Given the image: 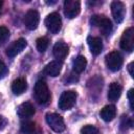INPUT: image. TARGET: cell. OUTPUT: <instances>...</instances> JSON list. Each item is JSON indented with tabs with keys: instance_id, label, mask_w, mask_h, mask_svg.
<instances>
[{
	"instance_id": "obj_26",
	"label": "cell",
	"mask_w": 134,
	"mask_h": 134,
	"mask_svg": "<svg viewBox=\"0 0 134 134\" xmlns=\"http://www.w3.org/2000/svg\"><path fill=\"white\" fill-rule=\"evenodd\" d=\"M133 91H134L133 89H130L129 92H128V98H129V104H130L131 110L134 109V107H133Z\"/></svg>"
},
{
	"instance_id": "obj_10",
	"label": "cell",
	"mask_w": 134,
	"mask_h": 134,
	"mask_svg": "<svg viewBox=\"0 0 134 134\" xmlns=\"http://www.w3.org/2000/svg\"><path fill=\"white\" fill-rule=\"evenodd\" d=\"M24 25L29 29V30H34L38 27L39 22H40V15L37 10L31 9L28 10L25 16H24Z\"/></svg>"
},
{
	"instance_id": "obj_3",
	"label": "cell",
	"mask_w": 134,
	"mask_h": 134,
	"mask_svg": "<svg viewBox=\"0 0 134 134\" xmlns=\"http://www.w3.org/2000/svg\"><path fill=\"white\" fill-rule=\"evenodd\" d=\"M76 97H77V94H76L75 91H73V90L64 91L61 94L59 103H58L59 108L61 110H64V111L70 110L74 106V104L76 102Z\"/></svg>"
},
{
	"instance_id": "obj_24",
	"label": "cell",
	"mask_w": 134,
	"mask_h": 134,
	"mask_svg": "<svg viewBox=\"0 0 134 134\" xmlns=\"http://www.w3.org/2000/svg\"><path fill=\"white\" fill-rule=\"evenodd\" d=\"M120 126H121V129H122V130H126L127 126H129L130 128H132V127H133L132 119H131V118H129V117H127V116H124V118H122V121H121Z\"/></svg>"
},
{
	"instance_id": "obj_20",
	"label": "cell",
	"mask_w": 134,
	"mask_h": 134,
	"mask_svg": "<svg viewBox=\"0 0 134 134\" xmlns=\"http://www.w3.org/2000/svg\"><path fill=\"white\" fill-rule=\"evenodd\" d=\"M21 132L23 134H35L36 124L34 121H24L21 125Z\"/></svg>"
},
{
	"instance_id": "obj_8",
	"label": "cell",
	"mask_w": 134,
	"mask_h": 134,
	"mask_svg": "<svg viewBox=\"0 0 134 134\" xmlns=\"http://www.w3.org/2000/svg\"><path fill=\"white\" fill-rule=\"evenodd\" d=\"M81 10V3L77 0H66L64 2V14L67 18H75Z\"/></svg>"
},
{
	"instance_id": "obj_27",
	"label": "cell",
	"mask_w": 134,
	"mask_h": 134,
	"mask_svg": "<svg viewBox=\"0 0 134 134\" xmlns=\"http://www.w3.org/2000/svg\"><path fill=\"white\" fill-rule=\"evenodd\" d=\"M6 125H7V120H6V118H5L4 116L0 115V130H3V129L6 127Z\"/></svg>"
},
{
	"instance_id": "obj_17",
	"label": "cell",
	"mask_w": 134,
	"mask_h": 134,
	"mask_svg": "<svg viewBox=\"0 0 134 134\" xmlns=\"http://www.w3.org/2000/svg\"><path fill=\"white\" fill-rule=\"evenodd\" d=\"M120 94H121V86L118 83H112L108 89V94H107L108 99L115 102L119 98Z\"/></svg>"
},
{
	"instance_id": "obj_18",
	"label": "cell",
	"mask_w": 134,
	"mask_h": 134,
	"mask_svg": "<svg viewBox=\"0 0 134 134\" xmlns=\"http://www.w3.org/2000/svg\"><path fill=\"white\" fill-rule=\"evenodd\" d=\"M27 89V84H26V81L22 77L20 79H17L13 82L12 84V91L14 94L16 95H20L22 94L25 90Z\"/></svg>"
},
{
	"instance_id": "obj_9",
	"label": "cell",
	"mask_w": 134,
	"mask_h": 134,
	"mask_svg": "<svg viewBox=\"0 0 134 134\" xmlns=\"http://www.w3.org/2000/svg\"><path fill=\"white\" fill-rule=\"evenodd\" d=\"M111 10H112V16H113V19L115 20V22L121 23L126 16L125 4L120 1H113L111 3Z\"/></svg>"
},
{
	"instance_id": "obj_13",
	"label": "cell",
	"mask_w": 134,
	"mask_h": 134,
	"mask_svg": "<svg viewBox=\"0 0 134 134\" xmlns=\"http://www.w3.org/2000/svg\"><path fill=\"white\" fill-rule=\"evenodd\" d=\"M68 50H69L68 45H67L65 42H63V41H58V42L54 44L52 51H53L54 58L58 59V61H59V60H64V59L66 58V55L68 54Z\"/></svg>"
},
{
	"instance_id": "obj_15",
	"label": "cell",
	"mask_w": 134,
	"mask_h": 134,
	"mask_svg": "<svg viewBox=\"0 0 134 134\" xmlns=\"http://www.w3.org/2000/svg\"><path fill=\"white\" fill-rule=\"evenodd\" d=\"M87 42H88V45H89V48H90V51H91L92 54L98 55L102 52L103 42H102L100 38H98V37H89Z\"/></svg>"
},
{
	"instance_id": "obj_21",
	"label": "cell",
	"mask_w": 134,
	"mask_h": 134,
	"mask_svg": "<svg viewBox=\"0 0 134 134\" xmlns=\"http://www.w3.org/2000/svg\"><path fill=\"white\" fill-rule=\"evenodd\" d=\"M48 44H49V41L46 37H41L37 40L36 42V45H37V49L40 51V52H44L47 47H48Z\"/></svg>"
},
{
	"instance_id": "obj_19",
	"label": "cell",
	"mask_w": 134,
	"mask_h": 134,
	"mask_svg": "<svg viewBox=\"0 0 134 134\" xmlns=\"http://www.w3.org/2000/svg\"><path fill=\"white\" fill-rule=\"evenodd\" d=\"M87 66V60L85 57L83 55H77L72 63V67H73V71L76 73H81L86 69Z\"/></svg>"
},
{
	"instance_id": "obj_12",
	"label": "cell",
	"mask_w": 134,
	"mask_h": 134,
	"mask_svg": "<svg viewBox=\"0 0 134 134\" xmlns=\"http://www.w3.org/2000/svg\"><path fill=\"white\" fill-rule=\"evenodd\" d=\"M35 112H36L35 107L29 102L22 103L17 109V114L21 118H29L35 114Z\"/></svg>"
},
{
	"instance_id": "obj_28",
	"label": "cell",
	"mask_w": 134,
	"mask_h": 134,
	"mask_svg": "<svg viewBox=\"0 0 134 134\" xmlns=\"http://www.w3.org/2000/svg\"><path fill=\"white\" fill-rule=\"evenodd\" d=\"M133 65H134L133 62H131V63L128 65V70H129V73H130V75H131L132 77L134 76V73H133Z\"/></svg>"
},
{
	"instance_id": "obj_5",
	"label": "cell",
	"mask_w": 134,
	"mask_h": 134,
	"mask_svg": "<svg viewBox=\"0 0 134 134\" xmlns=\"http://www.w3.org/2000/svg\"><path fill=\"white\" fill-rule=\"evenodd\" d=\"M119 45L122 50H126L128 52L133 51L134 49V28L133 27H129L124 31L120 38Z\"/></svg>"
},
{
	"instance_id": "obj_23",
	"label": "cell",
	"mask_w": 134,
	"mask_h": 134,
	"mask_svg": "<svg viewBox=\"0 0 134 134\" xmlns=\"http://www.w3.org/2000/svg\"><path fill=\"white\" fill-rule=\"evenodd\" d=\"M81 134H99V132L94 126L87 125L81 129Z\"/></svg>"
},
{
	"instance_id": "obj_29",
	"label": "cell",
	"mask_w": 134,
	"mask_h": 134,
	"mask_svg": "<svg viewBox=\"0 0 134 134\" xmlns=\"http://www.w3.org/2000/svg\"><path fill=\"white\" fill-rule=\"evenodd\" d=\"M2 5H3V2L0 1V12H1V9H2Z\"/></svg>"
},
{
	"instance_id": "obj_2",
	"label": "cell",
	"mask_w": 134,
	"mask_h": 134,
	"mask_svg": "<svg viewBox=\"0 0 134 134\" xmlns=\"http://www.w3.org/2000/svg\"><path fill=\"white\" fill-rule=\"evenodd\" d=\"M35 96L39 104H47L50 99V92L44 81H38L35 85Z\"/></svg>"
},
{
	"instance_id": "obj_25",
	"label": "cell",
	"mask_w": 134,
	"mask_h": 134,
	"mask_svg": "<svg viewBox=\"0 0 134 134\" xmlns=\"http://www.w3.org/2000/svg\"><path fill=\"white\" fill-rule=\"evenodd\" d=\"M7 73V67L6 65L0 60V79H2Z\"/></svg>"
},
{
	"instance_id": "obj_14",
	"label": "cell",
	"mask_w": 134,
	"mask_h": 134,
	"mask_svg": "<svg viewBox=\"0 0 134 134\" xmlns=\"http://www.w3.org/2000/svg\"><path fill=\"white\" fill-rule=\"evenodd\" d=\"M61 70H62V63L58 60L48 63L44 68V72L51 77L58 76L61 73Z\"/></svg>"
},
{
	"instance_id": "obj_7",
	"label": "cell",
	"mask_w": 134,
	"mask_h": 134,
	"mask_svg": "<svg viewBox=\"0 0 134 134\" xmlns=\"http://www.w3.org/2000/svg\"><path fill=\"white\" fill-rule=\"evenodd\" d=\"M45 25L50 32L52 34L59 32L62 26V20H61L60 15L55 12L50 13L45 19Z\"/></svg>"
},
{
	"instance_id": "obj_11",
	"label": "cell",
	"mask_w": 134,
	"mask_h": 134,
	"mask_svg": "<svg viewBox=\"0 0 134 134\" xmlns=\"http://www.w3.org/2000/svg\"><path fill=\"white\" fill-rule=\"evenodd\" d=\"M27 45V42L25 39L23 38H20L18 39L17 41H15L7 49H6V54L9 57V58H14L16 57L18 53H20Z\"/></svg>"
},
{
	"instance_id": "obj_22",
	"label": "cell",
	"mask_w": 134,
	"mask_h": 134,
	"mask_svg": "<svg viewBox=\"0 0 134 134\" xmlns=\"http://www.w3.org/2000/svg\"><path fill=\"white\" fill-rule=\"evenodd\" d=\"M9 38V30L5 26H0V45H3Z\"/></svg>"
},
{
	"instance_id": "obj_1",
	"label": "cell",
	"mask_w": 134,
	"mask_h": 134,
	"mask_svg": "<svg viewBox=\"0 0 134 134\" xmlns=\"http://www.w3.org/2000/svg\"><path fill=\"white\" fill-rule=\"evenodd\" d=\"M90 23L93 26H96L99 28L100 32L105 36H109L112 31V22L105 16L100 15H94L90 19Z\"/></svg>"
},
{
	"instance_id": "obj_6",
	"label": "cell",
	"mask_w": 134,
	"mask_h": 134,
	"mask_svg": "<svg viewBox=\"0 0 134 134\" xmlns=\"http://www.w3.org/2000/svg\"><path fill=\"white\" fill-rule=\"evenodd\" d=\"M124 63L122 57L117 51H111L106 55V65L111 71H117L121 68Z\"/></svg>"
},
{
	"instance_id": "obj_16",
	"label": "cell",
	"mask_w": 134,
	"mask_h": 134,
	"mask_svg": "<svg viewBox=\"0 0 134 134\" xmlns=\"http://www.w3.org/2000/svg\"><path fill=\"white\" fill-rule=\"evenodd\" d=\"M99 115L102 117V119L106 122H109L111 120L114 119L115 115H116V108L114 105H107L105 106L100 112H99Z\"/></svg>"
},
{
	"instance_id": "obj_4",
	"label": "cell",
	"mask_w": 134,
	"mask_h": 134,
	"mask_svg": "<svg viewBox=\"0 0 134 134\" xmlns=\"http://www.w3.org/2000/svg\"><path fill=\"white\" fill-rule=\"evenodd\" d=\"M45 118H46L47 125L49 126V128L52 131L60 133L65 130V122L61 115H59L57 113H47Z\"/></svg>"
}]
</instances>
